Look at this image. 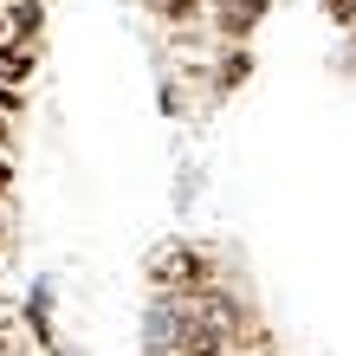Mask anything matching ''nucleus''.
<instances>
[{
	"instance_id": "nucleus-1",
	"label": "nucleus",
	"mask_w": 356,
	"mask_h": 356,
	"mask_svg": "<svg viewBox=\"0 0 356 356\" xmlns=\"http://www.w3.org/2000/svg\"><path fill=\"white\" fill-rule=\"evenodd\" d=\"M227 337H234V305H227L220 291H188V298H181L175 356H220Z\"/></svg>"
},
{
	"instance_id": "nucleus-2",
	"label": "nucleus",
	"mask_w": 356,
	"mask_h": 356,
	"mask_svg": "<svg viewBox=\"0 0 356 356\" xmlns=\"http://www.w3.org/2000/svg\"><path fill=\"white\" fill-rule=\"evenodd\" d=\"M156 279H162V285H181V279H188V285H201V279H207V266H201L195 253H162V259H156Z\"/></svg>"
},
{
	"instance_id": "nucleus-3",
	"label": "nucleus",
	"mask_w": 356,
	"mask_h": 356,
	"mask_svg": "<svg viewBox=\"0 0 356 356\" xmlns=\"http://www.w3.org/2000/svg\"><path fill=\"white\" fill-rule=\"evenodd\" d=\"M266 0H220V13H227V26H253Z\"/></svg>"
},
{
	"instance_id": "nucleus-4",
	"label": "nucleus",
	"mask_w": 356,
	"mask_h": 356,
	"mask_svg": "<svg viewBox=\"0 0 356 356\" xmlns=\"http://www.w3.org/2000/svg\"><path fill=\"white\" fill-rule=\"evenodd\" d=\"M0 78H26V52H13V46H0Z\"/></svg>"
},
{
	"instance_id": "nucleus-5",
	"label": "nucleus",
	"mask_w": 356,
	"mask_h": 356,
	"mask_svg": "<svg viewBox=\"0 0 356 356\" xmlns=\"http://www.w3.org/2000/svg\"><path fill=\"white\" fill-rule=\"evenodd\" d=\"M330 13H337V19H356V0H330Z\"/></svg>"
},
{
	"instance_id": "nucleus-6",
	"label": "nucleus",
	"mask_w": 356,
	"mask_h": 356,
	"mask_svg": "<svg viewBox=\"0 0 356 356\" xmlns=\"http://www.w3.org/2000/svg\"><path fill=\"white\" fill-rule=\"evenodd\" d=\"M0 188H7V162H0Z\"/></svg>"
},
{
	"instance_id": "nucleus-7",
	"label": "nucleus",
	"mask_w": 356,
	"mask_h": 356,
	"mask_svg": "<svg viewBox=\"0 0 356 356\" xmlns=\"http://www.w3.org/2000/svg\"><path fill=\"white\" fill-rule=\"evenodd\" d=\"M169 7H188V0H169Z\"/></svg>"
}]
</instances>
